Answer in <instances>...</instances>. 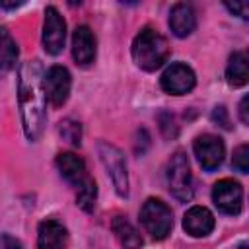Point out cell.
Segmentation results:
<instances>
[{
    "mask_svg": "<svg viewBox=\"0 0 249 249\" xmlns=\"http://www.w3.org/2000/svg\"><path fill=\"white\" fill-rule=\"evenodd\" d=\"M167 54H169V47L165 37L150 27L142 29L132 41V60L136 62L138 68L146 72L158 70L167 60Z\"/></svg>",
    "mask_w": 249,
    "mask_h": 249,
    "instance_id": "cell-2",
    "label": "cell"
},
{
    "mask_svg": "<svg viewBox=\"0 0 249 249\" xmlns=\"http://www.w3.org/2000/svg\"><path fill=\"white\" fill-rule=\"evenodd\" d=\"M239 249H247V243H241V245H239Z\"/></svg>",
    "mask_w": 249,
    "mask_h": 249,
    "instance_id": "cell-27",
    "label": "cell"
},
{
    "mask_svg": "<svg viewBox=\"0 0 249 249\" xmlns=\"http://www.w3.org/2000/svg\"><path fill=\"white\" fill-rule=\"evenodd\" d=\"M95 196H97V187H95V181L89 179L88 183H84L80 189H76V202L82 210L86 212H91L93 206H95Z\"/></svg>",
    "mask_w": 249,
    "mask_h": 249,
    "instance_id": "cell-19",
    "label": "cell"
},
{
    "mask_svg": "<svg viewBox=\"0 0 249 249\" xmlns=\"http://www.w3.org/2000/svg\"><path fill=\"white\" fill-rule=\"evenodd\" d=\"M72 56L76 64L88 66L95 58V37L88 25H78L72 33Z\"/></svg>",
    "mask_w": 249,
    "mask_h": 249,
    "instance_id": "cell-12",
    "label": "cell"
},
{
    "mask_svg": "<svg viewBox=\"0 0 249 249\" xmlns=\"http://www.w3.org/2000/svg\"><path fill=\"white\" fill-rule=\"evenodd\" d=\"M0 249H23V245L16 237L8 233H0Z\"/></svg>",
    "mask_w": 249,
    "mask_h": 249,
    "instance_id": "cell-24",
    "label": "cell"
},
{
    "mask_svg": "<svg viewBox=\"0 0 249 249\" xmlns=\"http://www.w3.org/2000/svg\"><path fill=\"white\" fill-rule=\"evenodd\" d=\"M18 101L25 136L35 142L43 134L47 121V97L43 91V70L37 60L23 62L18 78Z\"/></svg>",
    "mask_w": 249,
    "mask_h": 249,
    "instance_id": "cell-1",
    "label": "cell"
},
{
    "mask_svg": "<svg viewBox=\"0 0 249 249\" xmlns=\"http://www.w3.org/2000/svg\"><path fill=\"white\" fill-rule=\"evenodd\" d=\"M212 200L220 212L237 216L243 206V189L233 179H220L212 187Z\"/></svg>",
    "mask_w": 249,
    "mask_h": 249,
    "instance_id": "cell-6",
    "label": "cell"
},
{
    "mask_svg": "<svg viewBox=\"0 0 249 249\" xmlns=\"http://www.w3.org/2000/svg\"><path fill=\"white\" fill-rule=\"evenodd\" d=\"M56 167L58 173L76 189H80L84 183H88L91 177L86 171V163L80 156L72 154V152H62L56 156Z\"/></svg>",
    "mask_w": 249,
    "mask_h": 249,
    "instance_id": "cell-11",
    "label": "cell"
},
{
    "mask_svg": "<svg viewBox=\"0 0 249 249\" xmlns=\"http://www.w3.org/2000/svg\"><path fill=\"white\" fill-rule=\"evenodd\" d=\"M165 181L167 187L171 191V195L181 200V202H189L193 198V175H191V165L187 160L185 152H175L167 163V171H165Z\"/></svg>",
    "mask_w": 249,
    "mask_h": 249,
    "instance_id": "cell-3",
    "label": "cell"
},
{
    "mask_svg": "<svg viewBox=\"0 0 249 249\" xmlns=\"http://www.w3.org/2000/svg\"><path fill=\"white\" fill-rule=\"evenodd\" d=\"M231 165H233V169L239 171V173H247V171H249V146H247V144H241V146L235 148Z\"/></svg>",
    "mask_w": 249,
    "mask_h": 249,
    "instance_id": "cell-21",
    "label": "cell"
},
{
    "mask_svg": "<svg viewBox=\"0 0 249 249\" xmlns=\"http://www.w3.org/2000/svg\"><path fill=\"white\" fill-rule=\"evenodd\" d=\"M247 105H249V97L245 95L239 101V119H241L243 124H249V107Z\"/></svg>",
    "mask_w": 249,
    "mask_h": 249,
    "instance_id": "cell-25",
    "label": "cell"
},
{
    "mask_svg": "<svg viewBox=\"0 0 249 249\" xmlns=\"http://www.w3.org/2000/svg\"><path fill=\"white\" fill-rule=\"evenodd\" d=\"M160 84H161V89L171 95H185L195 88L196 76L191 66L183 62H173L163 70Z\"/></svg>",
    "mask_w": 249,
    "mask_h": 249,
    "instance_id": "cell-8",
    "label": "cell"
},
{
    "mask_svg": "<svg viewBox=\"0 0 249 249\" xmlns=\"http://www.w3.org/2000/svg\"><path fill=\"white\" fill-rule=\"evenodd\" d=\"M58 132H60V136H62L68 144L80 146V142H82V126H80L78 121L64 119V121L60 123V126H58Z\"/></svg>",
    "mask_w": 249,
    "mask_h": 249,
    "instance_id": "cell-20",
    "label": "cell"
},
{
    "mask_svg": "<svg viewBox=\"0 0 249 249\" xmlns=\"http://www.w3.org/2000/svg\"><path fill=\"white\" fill-rule=\"evenodd\" d=\"M212 121L218 123L222 128H230V117H228V111H226L224 105L214 107V111H212Z\"/></svg>",
    "mask_w": 249,
    "mask_h": 249,
    "instance_id": "cell-22",
    "label": "cell"
},
{
    "mask_svg": "<svg viewBox=\"0 0 249 249\" xmlns=\"http://www.w3.org/2000/svg\"><path fill=\"white\" fill-rule=\"evenodd\" d=\"M214 224L216 222H214L212 212L208 208H204V206H191L185 212V218H183V228L193 237L208 235L214 230Z\"/></svg>",
    "mask_w": 249,
    "mask_h": 249,
    "instance_id": "cell-14",
    "label": "cell"
},
{
    "mask_svg": "<svg viewBox=\"0 0 249 249\" xmlns=\"http://www.w3.org/2000/svg\"><path fill=\"white\" fill-rule=\"evenodd\" d=\"M169 27L175 37H189L196 27V16L191 4L179 2L169 12Z\"/></svg>",
    "mask_w": 249,
    "mask_h": 249,
    "instance_id": "cell-15",
    "label": "cell"
},
{
    "mask_svg": "<svg viewBox=\"0 0 249 249\" xmlns=\"http://www.w3.org/2000/svg\"><path fill=\"white\" fill-rule=\"evenodd\" d=\"M97 154L115 187V193L119 196H128V173H126V161H124L123 152L115 144L101 140L97 144Z\"/></svg>",
    "mask_w": 249,
    "mask_h": 249,
    "instance_id": "cell-5",
    "label": "cell"
},
{
    "mask_svg": "<svg viewBox=\"0 0 249 249\" xmlns=\"http://www.w3.org/2000/svg\"><path fill=\"white\" fill-rule=\"evenodd\" d=\"M193 150H195V156H196L198 163L206 171H214L224 161V154H226L222 138H218L214 134L196 136L195 142H193Z\"/></svg>",
    "mask_w": 249,
    "mask_h": 249,
    "instance_id": "cell-10",
    "label": "cell"
},
{
    "mask_svg": "<svg viewBox=\"0 0 249 249\" xmlns=\"http://www.w3.org/2000/svg\"><path fill=\"white\" fill-rule=\"evenodd\" d=\"M19 6H23V2H0V8L2 10H16Z\"/></svg>",
    "mask_w": 249,
    "mask_h": 249,
    "instance_id": "cell-26",
    "label": "cell"
},
{
    "mask_svg": "<svg viewBox=\"0 0 249 249\" xmlns=\"http://www.w3.org/2000/svg\"><path fill=\"white\" fill-rule=\"evenodd\" d=\"M66 39V23L60 12L54 6L45 10V23H43V49L47 54H58L64 49Z\"/></svg>",
    "mask_w": 249,
    "mask_h": 249,
    "instance_id": "cell-7",
    "label": "cell"
},
{
    "mask_svg": "<svg viewBox=\"0 0 249 249\" xmlns=\"http://www.w3.org/2000/svg\"><path fill=\"white\" fill-rule=\"evenodd\" d=\"M68 243L66 228L56 220H43L37 228V249H64Z\"/></svg>",
    "mask_w": 249,
    "mask_h": 249,
    "instance_id": "cell-13",
    "label": "cell"
},
{
    "mask_svg": "<svg viewBox=\"0 0 249 249\" xmlns=\"http://www.w3.org/2000/svg\"><path fill=\"white\" fill-rule=\"evenodd\" d=\"M70 86H72V78H70V72L64 66H51L43 74L45 97L54 107H60V105L66 103V99L70 95Z\"/></svg>",
    "mask_w": 249,
    "mask_h": 249,
    "instance_id": "cell-9",
    "label": "cell"
},
{
    "mask_svg": "<svg viewBox=\"0 0 249 249\" xmlns=\"http://www.w3.org/2000/svg\"><path fill=\"white\" fill-rule=\"evenodd\" d=\"M226 8L231 12V14H235V16H239L241 19H247L249 18V4L247 2H226Z\"/></svg>",
    "mask_w": 249,
    "mask_h": 249,
    "instance_id": "cell-23",
    "label": "cell"
},
{
    "mask_svg": "<svg viewBox=\"0 0 249 249\" xmlns=\"http://www.w3.org/2000/svg\"><path fill=\"white\" fill-rule=\"evenodd\" d=\"M111 230L123 249H140L142 247V237H140L138 230L126 218L115 216L111 222Z\"/></svg>",
    "mask_w": 249,
    "mask_h": 249,
    "instance_id": "cell-16",
    "label": "cell"
},
{
    "mask_svg": "<svg viewBox=\"0 0 249 249\" xmlns=\"http://www.w3.org/2000/svg\"><path fill=\"white\" fill-rule=\"evenodd\" d=\"M18 43L6 27H0V70H12L18 62Z\"/></svg>",
    "mask_w": 249,
    "mask_h": 249,
    "instance_id": "cell-18",
    "label": "cell"
},
{
    "mask_svg": "<svg viewBox=\"0 0 249 249\" xmlns=\"http://www.w3.org/2000/svg\"><path fill=\"white\" fill-rule=\"evenodd\" d=\"M140 222L154 239H165L173 228V212L160 198H148L140 208Z\"/></svg>",
    "mask_w": 249,
    "mask_h": 249,
    "instance_id": "cell-4",
    "label": "cell"
},
{
    "mask_svg": "<svg viewBox=\"0 0 249 249\" xmlns=\"http://www.w3.org/2000/svg\"><path fill=\"white\" fill-rule=\"evenodd\" d=\"M249 80V70H247V56L241 51L231 53L228 66H226V82L231 88H241Z\"/></svg>",
    "mask_w": 249,
    "mask_h": 249,
    "instance_id": "cell-17",
    "label": "cell"
}]
</instances>
